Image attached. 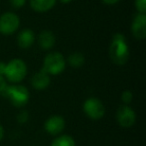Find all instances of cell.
Instances as JSON below:
<instances>
[{
	"mask_svg": "<svg viewBox=\"0 0 146 146\" xmlns=\"http://www.w3.org/2000/svg\"><path fill=\"white\" fill-rule=\"evenodd\" d=\"M3 137H4V128L2 125H0V141L3 139Z\"/></svg>",
	"mask_w": 146,
	"mask_h": 146,
	"instance_id": "23",
	"label": "cell"
},
{
	"mask_svg": "<svg viewBox=\"0 0 146 146\" xmlns=\"http://www.w3.org/2000/svg\"><path fill=\"white\" fill-rule=\"evenodd\" d=\"M109 55L112 62L116 65H124L129 59V49L125 37L121 33H116L113 36L109 48Z\"/></svg>",
	"mask_w": 146,
	"mask_h": 146,
	"instance_id": "1",
	"label": "cell"
},
{
	"mask_svg": "<svg viewBox=\"0 0 146 146\" xmlns=\"http://www.w3.org/2000/svg\"><path fill=\"white\" fill-rule=\"evenodd\" d=\"M5 67H6V64L4 62H0V76L4 75Z\"/></svg>",
	"mask_w": 146,
	"mask_h": 146,
	"instance_id": "22",
	"label": "cell"
},
{
	"mask_svg": "<svg viewBox=\"0 0 146 146\" xmlns=\"http://www.w3.org/2000/svg\"><path fill=\"white\" fill-rule=\"evenodd\" d=\"M27 73L26 64L21 59H13L10 62H8L5 67L4 75L9 81L16 83L20 82L24 79Z\"/></svg>",
	"mask_w": 146,
	"mask_h": 146,
	"instance_id": "4",
	"label": "cell"
},
{
	"mask_svg": "<svg viewBox=\"0 0 146 146\" xmlns=\"http://www.w3.org/2000/svg\"><path fill=\"white\" fill-rule=\"evenodd\" d=\"M84 62H85L84 55L80 52H74L68 56L69 65L74 67V68H79V67L83 66Z\"/></svg>",
	"mask_w": 146,
	"mask_h": 146,
	"instance_id": "14",
	"label": "cell"
},
{
	"mask_svg": "<svg viewBox=\"0 0 146 146\" xmlns=\"http://www.w3.org/2000/svg\"><path fill=\"white\" fill-rule=\"evenodd\" d=\"M6 86H7V84H6L5 79L2 77V76H0V93H2V91L5 89Z\"/></svg>",
	"mask_w": 146,
	"mask_h": 146,
	"instance_id": "20",
	"label": "cell"
},
{
	"mask_svg": "<svg viewBox=\"0 0 146 146\" xmlns=\"http://www.w3.org/2000/svg\"><path fill=\"white\" fill-rule=\"evenodd\" d=\"M133 99V94L130 90H125L121 95V100L125 104H129Z\"/></svg>",
	"mask_w": 146,
	"mask_h": 146,
	"instance_id": "17",
	"label": "cell"
},
{
	"mask_svg": "<svg viewBox=\"0 0 146 146\" xmlns=\"http://www.w3.org/2000/svg\"><path fill=\"white\" fill-rule=\"evenodd\" d=\"M135 7L138 13L145 14L146 13V0H135Z\"/></svg>",
	"mask_w": 146,
	"mask_h": 146,
	"instance_id": "16",
	"label": "cell"
},
{
	"mask_svg": "<svg viewBox=\"0 0 146 146\" xmlns=\"http://www.w3.org/2000/svg\"><path fill=\"white\" fill-rule=\"evenodd\" d=\"M101 1L106 5H114V4H116V3L119 2L120 0H101Z\"/></svg>",
	"mask_w": 146,
	"mask_h": 146,
	"instance_id": "21",
	"label": "cell"
},
{
	"mask_svg": "<svg viewBox=\"0 0 146 146\" xmlns=\"http://www.w3.org/2000/svg\"><path fill=\"white\" fill-rule=\"evenodd\" d=\"M116 119L120 126L122 127H131L136 120L135 112L132 108L128 105H122L118 108L117 113H116Z\"/></svg>",
	"mask_w": 146,
	"mask_h": 146,
	"instance_id": "7",
	"label": "cell"
},
{
	"mask_svg": "<svg viewBox=\"0 0 146 146\" xmlns=\"http://www.w3.org/2000/svg\"><path fill=\"white\" fill-rule=\"evenodd\" d=\"M34 40L35 35L31 29H24L19 33L18 37H17V43H18L19 47L23 49L29 48L34 43Z\"/></svg>",
	"mask_w": 146,
	"mask_h": 146,
	"instance_id": "11",
	"label": "cell"
},
{
	"mask_svg": "<svg viewBox=\"0 0 146 146\" xmlns=\"http://www.w3.org/2000/svg\"><path fill=\"white\" fill-rule=\"evenodd\" d=\"M131 29L135 38L143 40L146 37V15L138 13L133 19Z\"/></svg>",
	"mask_w": 146,
	"mask_h": 146,
	"instance_id": "8",
	"label": "cell"
},
{
	"mask_svg": "<svg viewBox=\"0 0 146 146\" xmlns=\"http://www.w3.org/2000/svg\"><path fill=\"white\" fill-rule=\"evenodd\" d=\"M28 112L27 111H21L20 113L17 116V120H18L19 123H25L28 120Z\"/></svg>",
	"mask_w": 146,
	"mask_h": 146,
	"instance_id": "18",
	"label": "cell"
},
{
	"mask_svg": "<svg viewBox=\"0 0 146 146\" xmlns=\"http://www.w3.org/2000/svg\"><path fill=\"white\" fill-rule=\"evenodd\" d=\"M2 94L10 99L11 103L15 107H22L26 105L29 100V91L23 85L6 86L2 91Z\"/></svg>",
	"mask_w": 146,
	"mask_h": 146,
	"instance_id": "2",
	"label": "cell"
},
{
	"mask_svg": "<svg viewBox=\"0 0 146 146\" xmlns=\"http://www.w3.org/2000/svg\"><path fill=\"white\" fill-rule=\"evenodd\" d=\"M66 62L63 55L59 52H51L45 57L42 70L49 75H57L64 71Z\"/></svg>",
	"mask_w": 146,
	"mask_h": 146,
	"instance_id": "3",
	"label": "cell"
},
{
	"mask_svg": "<svg viewBox=\"0 0 146 146\" xmlns=\"http://www.w3.org/2000/svg\"><path fill=\"white\" fill-rule=\"evenodd\" d=\"M31 84L36 90H44L50 84V76L43 70L37 72L31 79Z\"/></svg>",
	"mask_w": 146,
	"mask_h": 146,
	"instance_id": "10",
	"label": "cell"
},
{
	"mask_svg": "<svg viewBox=\"0 0 146 146\" xmlns=\"http://www.w3.org/2000/svg\"><path fill=\"white\" fill-rule=\"evenodd\" d=\"M51 146H75V141L71 136L62 135L55 138L51 143Z\"/></svg>",
	"mask_w": 146,
	"mask_h": 146,
	"instance_id": "15",
	"label": "cell"
},
{
	"mask_svg": "<svg viewBox=\"0 0 146 146\" xmlns=\"http://www.w3.org/2000/svg\"><path fill=\"white\" fill-rule=\"evenodd\" d=\"M44 127L47 133L51 134V135H57L63 131L65 127V121L61 116H51L46 120Z\"/></svg>",
	"mask_w": 146,
	"mask_h": 146,
	"instance_id": "9",
	"label": "cell"
},
{
	"mask_svg": "<svg viewBox=\"0 0 146 146\" xmlns=\"http://www.w3.org/2000/svg\"><path fill=\"white\" fill-rule=\"evenodd\" d=\"M20 25V19L15 13L6 12L0 16V33L4 35L13 34Z\"/></svg>",
	"mask_w": 146,
	"mask_h": 146,
	"instance_id": "5",
	"label": "cell"
},
{
	"mask_svg": "<svg viewBox=\"0 0 146 146\" xmlns=\"http://www.w3.org/2000/svg\"><path fill=\"white\" fill-rule=\"evenodd\" d=\"M56 3V0H30V5L36 12H46Z\"/></svg>",
	"mask_w": 146,
	"mask_h": 146,
	"instance_id": "13",
	"label": "cell"
},
{
	"mask_svg": "<svg viewBox=\"0 0 146 146\" xmlns=\"http://www.w3.org/2000/svg\"><path fill=\"white\" fill-rule=\"evenodd\" d=\"M9 1H10L11 5L14 8H20V7H22L25 4L26 0H9Z\"/></svg>",
	"mask_w": 146,
	"mask_h": 146,
	"instance_id": "19",
	"label": "cell"
},
{
	"mask_svg": "<svg viewBox=\"0 0 146 146\" xmlns=\"http://www.w3.org/2000/svg\"><path fill=\"white\" fill-rule=\"evenodd\" d=\"M83 110L89 118L94 120L100 119L104 116L105 107L103 103L97 98H88L83 104Z\"/></svg>",
	"mask_w": 146,
	"mask_h": 146,
	"instance_id": "6",
	"label": "cell"
},
{
	"mask_svg": "<svg viewBox=\"0 0 146 146\" xmlns=\"http://www.w3.org/2000/svg\"><path fill=\"white\" fill-rule=\"evenodd\" d=\"M61 1H62L63 3H69V2H71L72 0H61Z\"/></svg>",
	"mask_w": 146,
	"mask_h": 146,
	"instance_id": "24",
	"label": "cell"
},
{
	"mask_svg": "<svg viewBox=\"0 0 146 146\" xmlns=\"http://www.w3.org/2000/svg\"><path fill=\"white\" fill-rule=\"evenodd\" d=\"M38 43L39 46L44 50H48V49L52 48L55 44V36L52 31H42L38 36Z\"/></svg>",
	"mask_w": 146,
	"mask_h": 146,
	"instance_id": "12",
	"label": "cell"
}]
</instances>
